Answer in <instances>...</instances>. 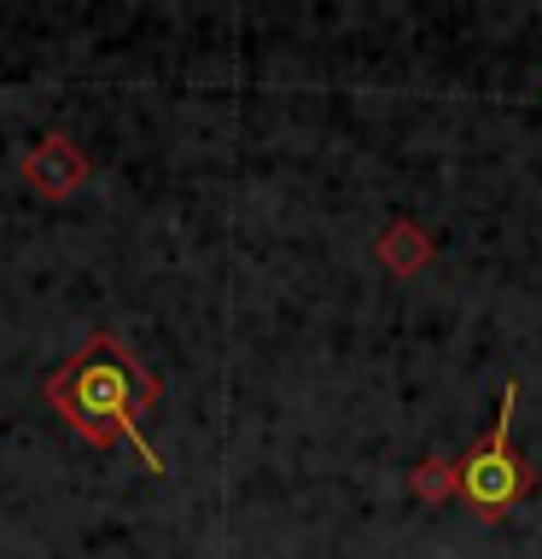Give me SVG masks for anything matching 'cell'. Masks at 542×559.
Wrapping results in <instances>:
<instances>
[{
	"label": "cell",
	"instance_id": "cell-5",
	"mask_svg": "<svg viewBox=\"0 0 542 559\" xmlns=\"http://www.w3.org/2000/svg\"><path fill=\"white\" fill-rule=\"evenodd\" d=\"M449 478H455V472H444V461H426V466L414 472V496L437 501V496H444V484H449Z\"/></svg>",
	"mask_w": 542,
	"mask_h": 559
},
{
	"label": "cell",
	"instance_id": "cell-2",
	"mask_svg": "<svg viewBox=\"0 0 542 559\" xmlns=\"http://www.w3.org/2000/svg\"><path fill=\"white\" fill-rule=\"evenodd\" d=\"M514 408H519V384L507 379L502 384V402H496V426H490V437H479L467 454H461V466H455V489L467 496V507L479 519H502L514 501L531 496V466L519 461V449H514Z\"/></svg>",
	"mask_w": 542,
	"mask_h": 559
},
{
	"label": "cell",
	"instance_id": "cell-4",
	"mask_svg": "<svg viewBox=\"0 0 542 559\" xmlns=\"http://www.w3.org/2000/svg\"><path fill=\"white\" fill-rule=\"evenodd\" d=\"M379 257H385V262H391V269H397V274H414V269H420V262H426V257H432V239H426V234H420V227H414V222H391V227H385V239H379Z\"/></svg>",
	"mask_w": 542,
	"mask_h": 559
},
{
	"label": "cell",
	"instance_id": "cell-1",
	"mask_svg": "<svg viewBox=\"0 0 542 559\" xmlns=\"http://www.w3.org/2000/svg\"><path fill=\"white\" fill-rule=\"evenodd\" d=\"M42 396L64 414V426L87 437L94 449H111V443H134L140 466L146 472H164L157 449L140 437V414L157 408V379L129 356V344L117 338L111 326L94 332L76 356H70L59 373L42 384Z\"/></svg>",
	"mask_w": 542,
	"mask_h": 559
},
{
	"label": "cell",
	"instance_id": "cell-3",
	"mask_svg": "<svg viewBox=\"0 0 542 559\" xmlns=\"http://www.w3.org/2000/svg\"><path fill=\"white\" fill-rule=\"evenodd\" d=\"M24 181L42 192V199H70L82 181H87V157H82V146L70 134H42L35 146L24 152Z\"/></svg>",
	"mask_w": 542,
	"mask_h": 559
}]
</instances>
